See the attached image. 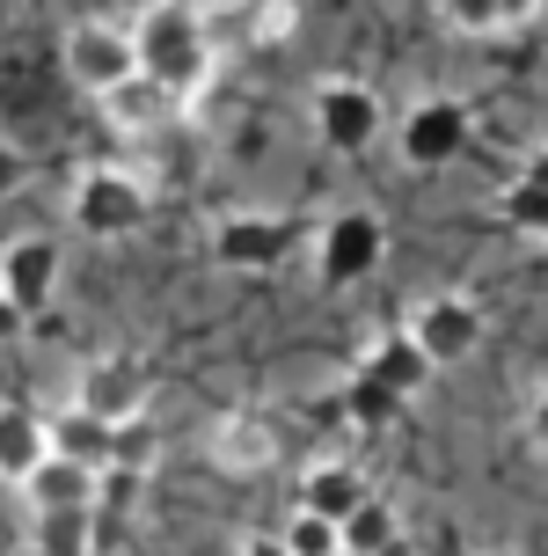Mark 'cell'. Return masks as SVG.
Listing matches in <instances>:
<instances>
[{
	"label": "cell",
	"instance_id": "cell-1",
	"mask_svg": "<svg viewBox=\"0 0 548 556\" xmlns=\"http://www.w3.org/2000/svg\"><path fill=\"white\" fill-rule=\"evenodd\" d=\"M132 52H139V74L168 81L183 103L219 74V52H213V29H205V8H183V0H162V8H139L132 23Z\"/></svg>",
	"mask_w": 548,
	"mask_h": 556
},
{
	"label": "cell",
	"instance_id": "cell-2",
	"mask_svg": "<svg viewBox=\"0 0 548 556\" xmlns=\"http://www.w3.org/2000/svg\"><path fill=\"white\" fill-rule=\"evenodd\" d=\"M66 220H74V235H88V242H132L139 227L154 220V184H146L139 168L95 162V168L74 176Z\"/></svg>",
	"mask_w": 548,
	"mask_h": 556
},
{
	"label": "cell",
	"instance_id": "cell-3",
	"mask_svg": "<svg viewBox=\"0 0 548 556\" xmlns=\"http://www.w3.org/2000/svg\"><path fill=\"white\" fill-rule=\"evenodd\" d=\"M74 403L88 417H103L110 432H132L139 417H146V403H154V359L139 344H117L103 359H88L81 381H74Z\"/></svg>",
	"mask_w": 548,
	"mask_h": 556
},
{
	"label": "cell",
	"instance_id": "cell-4",
	"mask_svg": "<svg viewBox=\"0 0 548 556\" xmlns=\"http://www.w3.org/2000/svg\"><path fill=\"white\" fill-rule=\"evenodd\" d=\"M403 337H410L417 352L432 366H461L483 352V337H490V323H483V307L468 301V293H454V286H438V293H417L410 315H403Z\"/></svg>",
	"mask_w": 548,
	"mask_h": 556
},
{
	"label": "cell",
	"instance_id": "cell-5",
	"mask_svg": "<svg viewBox=\"0 0 548 556\" xmlns=\"http://www.w3.org/2000/svg\"><path fill=\"white\" fill-rule=\"evenodd\" d=\"M387 256V227L381 213H336V220H322V235H315V278L322 286H366V278L381 271Z\"/></svg>",
	"mask_w": 548,
	"mask_h": 556
},
{
	"label": "cell",
	"instance_id": "cell-6",
	"mask_svg": "<svg viewBox=\"0 0 548 556\" xmlns=\"http://www.w3.org/2000/svg\"><path fill=\"white\" fill-rule=\"evenodd\" d=\"M59 66L88 88V96H110L117 81H132L139 74V52H132V29L125 23H103V15H88V23L66 29V45H59Z\"/></svg>",
	"mask_w": 548,
	"mask_h": 556
},
{
	"label": "cell",
	"instance_id": "cell-7",
	"mask_svg": "<svg viewBox=\"0 0 548 556\" xmlns=\"http://www.w3.org/2000/svg\"><path fill=\"white\" fill-rule=\"evenodd\" d=\"M95 103H103V125L125 139H168V132H183V117H191V103L168 81H154V74H132L110 96H95Z\"/></svg>",
	"mask_w": 548,
	"mask_h": 556
},
{
	"label": "cell",
	"instance_id": "cell-8",
	"mask_svg": "<svg viewBox=\"0 0 548 556\" xmlns=\"http://www.w3.org/2000/svg\"><path fill=\"white\" fill-rule=\"evenodd\" d=\"M205 454H213L219 476H264L278 469V454H285V432H278L271 410H256V403H242V410H219L213 440H205Z\"/></svg>",
	"mask_w": 548,
	"mask_h": 556
},
{
	"label": "cell",
	"instance_id": "cell-9",
	"mask_svg": "<svg viewBox=\"0 0 548 556\" xmlns=\"http://www.w3.org/2000/svg\"><path fill=\"white\" fill-rule=\"evenodd\" d=\"M66 286V250H59V235H15V242H0V293L37 315V307H52V293Z\"/></svg>",
	"mask_w": 548,
	"mask_h": 556
},
{
	"label": "cell",
	"instance_id": "cell-10",
	"mask_svg": "<svg viewBox=\"0 0 548 556\" xmlns=\"http://www.w3.org/2000/svg\"><path fill=\"white\" fill-rule=\"evenodd\" d=\"M315 132H322V147H336V154H366V147L387 132L381 96L366 81H322L315 88Z\"/></svg>",
	"mask_w": 548,
	"mask_h": 556
},
{
	"label": "cell",
	"instance_id": "cell-11",
	"mask_svg": "<svg viewBox=\"0 0 548 556\" xmlns=\"http://www.w3.org/2000/svg\"><path fill=\"white\" fill-rule=\"evenodd\" d=\"M293 250V227L278 220V213H227L213 227V256L219 271H278Z\"/></svg>",
	"mask_w": 548,
	"mask_h": 556
},
{
	"label": "cell",
	"instance_id": "cell-12",
	"mask_svg": "<svg viewBox=\"0 0 548 556\" xmlns=\"http://www.w3.org/2000/svg\"><path fill=\"white\" fill-rule=\"evenodd\" d=\"M395 147H403L410 168H446L468 147V103H454V96H424V103L403 117Z\"/></svg>",
	"mask_w": 548,
	"mask_h": 556
},
{
	"label": "cell",
	"instance_id": "cell-13",
	"mask_svg": "<svg viewBox=\"0 0 548 556\" xmlns=\"http://www.w3.org/2000/svg\"><path fill=\"white\" fill-rule=\"evenodd\" d=\"M358 374H366L373 389H387L395 403H417V395L438 381V366L424 359V352H417L403 330H381V337H373V344L358 352Z\"/></svg>",
	"mask_w": 548,
	"mask_h": 556
},
{
	"label": "cell",
	"instance_id": "cell-14",
	"mask_svg": "<svg viewBox=\"0 0 548 556\" xmlns=\"http://www.w3.org/2000/svg\"><path fill=\"white\" fill-rule=\"evenodd\" d=\"M44 440H52L59 462H81V469H95V476H110V469H117V454H125V432H110L103 417H88L81 403L44 410Z\"/></svg>",
	"mask_w": 548,
	"mask_h": 556
},
{
	"label": "cell",
	"instance_id": "cell-15",
	"mask_svg": "<svg viewBox=\"0 0 548 556\" xmlns=\"http://www.w3.org/2000/svg\"><path fill=\"white\" fill-rule=\"evenodd\" d=\"M366 498H373V483H366V469L344 462V454H322V462L301 476V513H322V520H336V528H344Z\"/></svg>",
	"mask_w": 548,
	"mask_h": 556
},
{
	"label": "cell",
	"instance_id": "cell-16",
	"mask_svg": "<svg viewBox=\"0 0 548 556\" xmlns=\"http://www.w3.org/2000/svg\"><path fill=\"white\" fill-rule=\"evenodd\" d=\"M15 491H23L29 513H88V505H95V491H103V476L81 469V462L44 454V469L29 476V483H15Z\"/></svg>",
	"mask_w": 548,
	"mask_h": 556
},
{
	"label": "cell",
	"instance_id": "cell-17",
	"mask_svg": "<svg viewBox=\"0 0 548 556\" xmlns=\"http://www.w3.org/2000/svg\"><path fill=\"white\" fill-rule=\"evenodd\" d=\"M44 410H29V403H0V483H29V476L44 469Z\"/></svg>",
	"mask_w": 548,
	"mask_h": 556
},
{
	"label": "cell",
	"instance_id": "cell-18",
	"mask_svg": "<svg viewBox=\"0 0 548 556\" xmlns=\"http://www.w3.org/2000/svg\"><path fill=\"white\" fill-rule=\"evenodd\" d=\"M541 15V0H438V23L454 37H520Z\"/></svg>",
	"mask_w": 548,
	"mask_h": 556
},
{
	"label": "cell",
	"instance_id": "cell-19",
	"mask_svg": "<svg viewBox=\"0 0 548 556\" xmlns=\"http://www.w3.org/2000/svg\"><path fill=\"white\" fill-rule=\"evenodd\" d=\"M336 534H344V556H395L403 549V520H395L387 498H366Z\"/></svg>",
	"mask_w": 548,
	"mask_h": 556
},
{
	"label": "cell",
	"instance_id": "cell-20",
	"mask_svg": "<svg viewBox=\"0 0 548 556\" xmlns=\"http://www.w3.org/2000/svg\"><path fill=\"white\" fill-rule=\"evenodd\" d=\"M37 556H95V505L88 513H29Z\"/></svg>",
	"mask_w": 548,
	"mask_h": 556
},
{
	"label": "cell",
	"instance_id": "cell-21",
	"mask_svg": "<svg viewBox=\"0 0 548 556\" xmlns=\"http://www.w3.org/2000/svg\"><path fill=\"white\" fill-rule=\"evenodd\" d=\"M336 417H344V425H358V432H381V425H395V417H403V403H395L387 389H373L366 374H352V381L336 389Z\"/></svg>",
	"mask_w": 548,
	"mask_h": 556
},
{
	"label": "cell",
	"instance_id": "cell-22",
	"mask_svg": "<svg viewBox=\"0 0 548 556\" xmlns=\"http://www.w3.org/2000/svg\"><path fill=\"white\" fill-rule=\"evenodd\" d=\"M497 213L520 227V235L548 242V184H526V176H512V184L497 191Z\"/></svg>",
	"mask_w": 548,
	"mask_h": 556
},
{
	"label": "cell",
	"instance_id": "cell-23",
	"mask_svg": "<svg viewBox=\"0 0 548 556\" xmlns=\"http://www.w3.org/2000/svg\"><path fill=\"white\" fill-rule=\"evenodd\" d=\"M278 542H285V556H344V534H336V520H322V513H293V520L278 528Z\"/></svg>",
	"mask_w": 548,
	"mask_h": 556
},
{
	"label": "cell",
	"instance_id": "cell-24",
	"mask_svg": "<svg viewBox=\"0 0 548 556\" xmlns=\"http://www.w3.org/2000/svg\"><path fill=\"white\" fill-rule=\"evenodd\" d=\"M301 29V8L293 0H264V8H242V37L248 45H285Z\"/></svg>",
	"mask_w": 548,
	"mask_h": 556
},
{
	"label": "cell",
	"instance_id": "cell-25",
	"mask_svg": "<svg viewBox=\"0 0 548 556\" xmlns=\"http://www.w3.org/2000/svg\"><path fill=\"white\" fill-rule=\"evenodd\" d=\"M526 440H534V446L548 454V381L534 389V403H526Z\"/></svg>",
	"mask_w": 548,
	"mask_h": 556
},
{
	"label": "cell",
	"instance_id": "cell-26",
	"mask_svg": "<svg viewBox=\"0 0 548 556\" xmlns=\"http://www.w3.org/2000/svg\"><path fill=\"white\" fill-rule=\"evenodd\" d=\"M15 184H23V154H15V147H8V139H0V198L15 191Z\"/></svg>",
	"mask_w": 548,
	"mask_h": 556
},
{
	"label": "cell",
	"instance_id": "cell-27",
	"mask_svg": "<svg viewBox=\"0 0 548 556\" xmlns=\"http://www.w3.org/2000/svg\"><path fill=\"white\" fill-rule=\"evenodd\" d=\"M23 323H29V315L8 301V293H0V344H15V337H23Z\"/></svg>",
	"mask_w": 548,
	"mask_h": 556
},
{
	"label": "cell",
	"instance_id": "cell-28",
	"mask_svg": "<svg viewBox=\"0 0 548 556\" xmlns=\"http://www.w3.org/2000/svg\"><path fill=\"white\" fill-rule=\"evenodd\" d=\"M234 556H285V542H278V534H242V549Z\"/></svg>",
	"mask_w": 548,
	"mask_h": 556
},
{
	"label": "cell",
	"instance_id": "cell-29",
	"mask_svg": "<svg viewBox=\"0 0 548 556\" xmlns=\"http://www.w3.org/2000/svg\"><path fill=\"white\" fill-rule=\"evenodd\" d=\"M520 176H526V184H548V147H534V154H526Z\"/></svg>",
	"mask_w": 548,
	"mask_h": 556
},
{
	"label": "cell",
	"instance_id": "cell-30",
	"mask_svg": "<svg viewBox=\"0 0 548 556\" xmlns=\"http://www.w3.org/2000/svg\"><path fill=\"white\" fill-rule=\"evenodd\" d=\"M490 556H520V549H490Z\"/></svg>",
	"mask_w": 548,
	"mask_h": 556
}]
</instances>
